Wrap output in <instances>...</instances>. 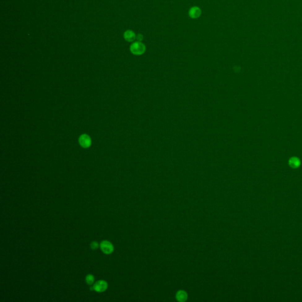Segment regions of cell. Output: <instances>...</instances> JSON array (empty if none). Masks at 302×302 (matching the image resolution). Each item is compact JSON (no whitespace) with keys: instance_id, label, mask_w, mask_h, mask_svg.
Here are the masks:
<instances>
[{"instance_id":"3957f363","label":"cell","mask_w":302,"mask_h":302,"mask_svg":"<svg viewBox=\"0 0 302 302\" xmlns=\"http://www.w3.org/2000/svg\"><path fill=\"white\" fill-rule=\"evenodd\" d=\"M100 246L101 251L106 254H110L112 253L114 250L113 244L106 240L103 241L101 243Z\"/></svg>"},{"instance_id":"52a82bcc","label":"cell","mask_w":302,"mask_h":302,"mask_svg":"<svg viewBox=\"0 0 302 302\" xmlns=\"http://www.w3.org/2000/svg\"><path fill=\"white\" fill-rule=\"evenodd\" d=\"M123 37L125 39V40L128 42H133L136 37L135 32H132V30H127L124 32Z\"/></svg>"},{"instance_id":"6da1fadb","label":"cell","mask_w":302,"mask_h":302,"mask_svg":"<svg viewBox=\"0 0 302 302\" xmlns=\"http://www.w3.org/2000/svg\"><path fill=\"white\" fill-rule=\"evenodd\" d=\"M130 50L132 54L135 55H141L145 53L146 47L141 42L136 41L131 45Z\"/></svg>"},{"instance_id":"5b68a950","label":"cell","mask_w":302,"mask_h":302,"mask_svg":"<svg viewBox=\"0 0 302 302\" xmlns=\"http://www.w3.org/2000/svg\"><path fill=\"white\" fill-rule=\"evenodd\" d=\"M288 164L293 169H297L299 168L301 165V161L298 157H293L289 159Z\"/></svg>"},{"instance_id":"8992f818","label":"cell","mask_w":302,"mask_h":302,"mask_svg":"<svg viewBox=\"0 0 302 302\" xmlns=\"http://www.w3.org/2000/svg\"><path fill=\"white\" fill-rule=\"evenodd\" d=\"M201 14V11L197 6H194L191 8L189 11V15L191 19H198V17H200Z\"/></svg>"},{"instance_id":"ba28073f","label":"cell","mask_w":302,"mask_h":302,"mask_svg":"<svg viewBox=\"0 0 302 302\" xmlns=\"http://www.w3.org/2000/svg\"><path fill=\"white\" fill-rule=\"evenodd\" d=\"M176 299L179 302H184L187 299V294L185 291L181 290L179 291L176 294Z\"/></svg>"},{"instance_id":"30bf717a","label":"cell","mask_w":302,"mask_h":302,"mask_svg":"<svg viewBox=\"0 0 302 302\" xmlns=\"http://www.w3.org/2000/svg\"><path fill=\"white\" fill-rule=\"evenodd\" d=\"M90 247H91V248H92L93 250H96V249H97V248H99V244H98V243H97V242H96V241H93V242H92V243H91V244H90Z\"/></svg>"},{"instance_id":"8fae6325","label":"cell","mask_w":302,"mask_h":302,"mask_svg":"<svg viewBox=\"0 0 302 302\" xmlns=\"http://www.w3.org/2000/svg\"><path fill=\"white\" fill-rule=\"evenodd\" d=\"M136 39L138 41L140 42L143 40V36H142V34H138L137 36H136Z\"/></svg>"},{"instance_id":"9c48e42d","label":"cell","mask_w":302,"mask_h":302,"mask_svg":"<svg viewBox=\"0 0 302 302\" xmlns=\"http://www.w3.org/2000/svg\"><path fill=\"white\" fill-rule=\"evenodd\" d=\"M86 283L89 285L92 284L93 283H94V276L92 274H88L86 277Z\"/></svg>"},{"instance_id":"7a4b0ae2","label":"cell","mask_w":302,"mask_h":302,"mask_svg":"<svg viewBox=\"0 0 302 302\" xmlns=\"http://www.w3.org/2000/svg\"><path fill=\"white\" fill-rule=\"evenodd\" d=\"M79 144L83 148H88L92 145L91 138L87 134H83L79 139Z\"/></svg>"},{"instance_id":"277c9868","label":"cell","mask_w":302,"mask_h":302,"mask_svg":"<svg viewBox=\"0 0 302 302\" xmlns=\"http://www.w3.org/2000/svg\"><path fill=\"white\" fill-rule=\"evenodd\" d=\"M107 288V283L104 280H99L94 284L93 289L97 292H103Z\"/></svg>"}]
</instances>
